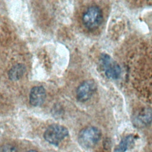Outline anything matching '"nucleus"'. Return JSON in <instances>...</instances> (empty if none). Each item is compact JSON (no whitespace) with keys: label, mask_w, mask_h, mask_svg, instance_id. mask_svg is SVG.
Returning <instances> with one entry per match:
<instances>
[{"label":"nucleus","mask_w":152,"mask_h":152,"mask_svg":"<svg viewBox=\"0 0 152 152\" xmlns=\"http://www.w3.org/2000/svg\"><path fill=\"white\" fill-rule=\"evenodd\" d=\"M103 13L101 9L96 5L89 7L83 13L82 20L84 26L93 30L97 28L103 21Z\"/></svg>","instance_id":"1"},{"label":"nucleus","mask_w":152,"mask_h":152,"mask_svg":"<svg viewBox=\"0 0 152 152\" xmlns=\"http://www.w3.org/2000/svg\"><path fill=\"white\" fill-rule=\"evenodd\" d=\"M101 132L94 126H88L83 129L78 135L80 144L85 148L94 147L100 140Z\"/></svg>","instance_id":"2"},{"label":"nucleus","mask_w":152,"mask_h":152,"mask_svg":"<svg viewBox=\"0 0 152 152\" xmlns=\"http://www.w3.org/2000/svg\"><path fill=\"white\" fill-rule=\"evenodd\" d=\"M68 135V131L64 126L53 124L47 128L43 137L46 141L51 144L57 145Z\"/></svg>","instance_id":"3"},{"label":"nucleus","mask_w":152,"mask_h":152,"mask_svg":"<svg viewBox=\"0 0 152 152\" xmlns=\"http://www.w3.org/2000/svg\"><path fill=\"white\" fill-rule=\"evenodd\" d=\"M100 62L107 77L111 79H118L121 74V69L118 64L107 54H102Z\"/></svg>","instance_id":"4"},{"label":"nucleus","mask_w":152,"mask_h":152,"mask_svg":"<svg viewBox=\"0 0 152 152\" xmlns=\"http://www.w3.org/2000/svg\"><path fill=\"white\" fill-rule=\"evenodd\" d=\"M96 90V85L93 80L84 81L76 90L77 99L81 102L89 100Z\"/></svg>","instance_id":"5"},{"label":"nucleus","mask_w":152,"mask_h":152,"mask_svg":"<svg viewBox=\"0 0 152 152\" xmlns=\"http://www.w3.org/2000/svg\"><path fill=\"white\" fill-rule=\"evenodd\" d=\"M46 96V91L42 86L33 87L29 94L30 103L33 106H38L43 103Z\"/></svg>","instance_id":"6"},{"label":"nucleus","mask_w":152,"mask_h":152,"mask_svg":"<svg viewBox=\"0 0 152 152\" xmlns=\"http://www.w3.org/2000/svg\"><path fill=\"white\" fill-rule=\"evenodd\" d=\"M152 121V112L150 109L140 111L134 118V124L137 127H142L148 125Z\"/></svg>","instance_id":"7"},{"label":"nucleus","mask_w":152,"mask_h":152,"mask_svg":"<svg viewBox=\"0 0 152 152\" xmlns=\"http://www.w3.org/2000/svg\"><path fill=\"white\" fill-rule=\"evenodd\" d=\"M26 69V66L23 64H17L14 65L8 72L9 78L11 81L20 80L24 74Z\"/></svg>","instance_id":"8"},{"label":"nucleus","mask_w":152,"mask_h":152,"mask_svg":"<svg viewBox=\"0 0 152 152\" xmlns=\"http://www.w3.org/2000/svg\"><path fill=\"white\" fill-rule=\"evenodd\" d=\"M134 141V137L132 135H129L123 138L118 145L115 148V152H125Z\"/></svg>","instance_id":"9"},{"label":"nucleus","mask_w":152,"mask_h":152,"mask_svg":"<svg viewBox=\"0 0 152 152\" xmlns=\"http://www.w3.org/2000/svg\"><path fill=\"white\" fill-rule=\"evenodd\" d=\"M2 152H15V148H13V147L8 146L4 148V150Z\"/></svg>","instance_id":"10"},{"label":"nucleus","mask_w":152,"mask_h":152,"mask_svg":"<svg viewBox=\"0 0 152 152\" xmlns=\"http://www.w3.org/2000/svg\"><path fill=\"white\" fill-rule=\"evenodd\" d=\"M26 152H37V151H36V150H30L27 151H26Z\"/></svg>","instance_id":"11"}]
</instances>
